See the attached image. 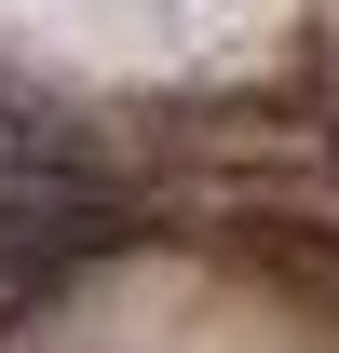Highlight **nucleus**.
<instances>
[{"label": "nucleus", "instance_id": "1", "mask_svg": "<svg viewBox=\"0 0 339 353\" xmlns=\"http://www.w3.org/2000/svg\"><path fill=\"white\" fill-rule=\"evenodd\" d=\"M82 245H95V218L68 204V190H41V204H0V326L41 299V285L82 259Z\"/></svg>", "mask_w": 339, "mask_h": 353}]
</instances>
